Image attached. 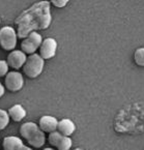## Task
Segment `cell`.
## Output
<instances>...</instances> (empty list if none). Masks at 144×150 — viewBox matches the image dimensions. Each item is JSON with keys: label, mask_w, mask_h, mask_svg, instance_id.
I'll return each mask as SVG.
<instances>
[{"label": "cell", "mask_w": 144, "mask_h": 150, "mask_svg": "<svg viewBox=\"0 0 144 150\" xmlns=\"http://www.w3.org/2000/svg\"><path fill=\"white\" fill-rule=\"evenodd\" d=\"M76 130V125L71 119L67 118H63L60 121H58L57 125V132H59L61 136L65 137H70L75 132Z\"/></svg>", "instance_id": "obj_11"}, {"label": "cell", "mask_w": 144, "mask_h": 150, "mask_svg": "<svg viewBox=\"0 0 144 150\" xmlns=\"http://www.w3.org/2000/svg\"><path fill=\"white\" fill-rule=\"evenodd\" d=\"M9 118L13 119L15 122H20L26 117V110L23 108L22 105H15L7 111Z\"/></svg>", "instance_id": "obj_12"}, {"label": "cell", "mask_w": 144, "mask_h": 150, "mask_svg": "<svg viewBox=\"0 0 144 150\" xmlns=\"http://www.w3.org/2000/svg\"><path fill=\"white\" fill-rule=\"evenodd\" d=\"M17 32L11 26H4L0 29V47L4 51H13L17 46Z\"/></svg>", "instance_id": "obj_4"}, {"label": "cell", "mask_w": 144, "mask_h": 150, "mask_svg": "<svg viewBox=\"0 0 144 150\" xmlns=\"http://www.w3.org/2000/svg\"><path fill=\"white\" fill-rule=\"evenodd\" d=\"M9 65L5 60H0V77H5L9 73Z\"/></svg>", "instance_id": "obj_16"}, {"label": "cell", "mask_w": 144, "mask_h": 150, "mask_svg": "<svg viewBox=\"0 0 144 150\" xmlns=\"http://www.w3.org/2000/svg\"><path fill=\"white\" fill-rule=\"evenodd\" d=\"M74 150H83V149H79V148H77V149H74Z\"/></svg>", "instance_id": "obj_21"}, {"label": "cell", "mask_w": 144, "mask_h": 150, "mask_svg": "<svg viewBox=\"0 0 144 150\" xmlns=\"http://www.w3.org/2000/svg\"><path fill=\"white\" fill-rule=\"evenodd\" d=\"M26 54H24L22 51H19V50H13L7 55L6 63L11 69H19L23 67L24 63L26 62Z\"/></svg>", "instance_id": "obj_9"}, {"label": "cell", "mask_w": 144, "mask_h": 150, "mask_svg": "<svg viewBox=\"0 0 144 150\" xmlns=\"http://www.w3.org/2000/svg\"><path fill=\"white\" fill-rule=\"evenodd\" d=\"M67 0H52L51 3L54 5L55 7H58V8H62V7H65V5L67 4Z\"/></svg>", "instance_id": "obj_17"}, {"label": "cell", "mask_w": 144, "mask_h": 150, "mask_svg": "<svg viewBox=\"0 0 144 150\" xmlns=\"http://www.w3.org/2000/svg\"><path fill=\"white\" fill-rule=\"evenodd\" d=\"M19 150H32V149H31L30 147H28V146H26V145H23L22 147H21Z\"/></svg>", "instance_id": "obj_19"}, {"label": "cell", "mask_w": 144, "mask_h": 150, "mask_svg": "<svg viewBox=\"0 0 144 150\" xmlns=\"http://www.w3.org/2000/svg\"><path fill=\"white\" fill-rule=\"evenodd\" d=\"M23 145L24 144H23L22 140L18 137H13V136L5 137L2 142L3 150H19Z\"/></svg>", "instance_id": "obj_13"}, {"label": "cell", "mask_w": 144, "mask_h": 150, "mask_svg": "<svg viewBox=\"0 0 144 150\" xmlns=\"http://www.w3.org/2000/svg\"><path fill=\"white\" fill-rule=\"evenodd\" d=\"M58 125V120L53 116H49V115H45L43 117L40 118L38 121V127L43 132H47V134H51L53 132L57 130Z\"/></svg>", "instance_id": "obj_10"}, {"label": "cell", "mask_w": 144, "mask_h": 150, "mask_svg": "<svg viewBox=\"0 0 144 150\" xmlns=\"http://www.w3.org/2000/svg\"><path fill=\"white\" fill-rule=\"evenodd\" d=\"M51 22L52 16L50 11V2H36L28 9L23 11L15 20V24L17 26V36L18 38L24 40L31 32L48 29Z\"/></svg>", "instance_id": "obj_1"}, {"label": "cell", "mask_w": 144, "mask_h": 150, "mask_svg": "<svg viewBox=\"0 0 144 150\" xmlns=\"http://www.w3.org/2000/svg\"><path fill=\"white\" fill-rule=\"evenodd\" d=\"M9 120H11V118H9L6 111L0 109V130L4 129V128L9 125Z\"/></svg>", "instance_id": "obj_15"}, {"label": "cell", "mask_w": 144, "mask_h": 150, "mask_svg": "<svg viewBox=\"0 0 144 150\" xmlns=\"http://www.w3.org/2000/svg\"><path fill=\"white\" fill-rule=\"evenodd\" d=\"M44 150H54V149H52V148H45Z\"/></svg>", "instance_id": "obj_20"}, {"label": "cell", "mask_w": 144, "mask_h": 150, "mask_svg": "<svg viewBox=\"0 0 144 150\" xmlns=\"http://www.w3.org/2000/svg\"><path fill=\"white\" fill-rule=\"evenodd\" d=\"M134 61L138 66L144 67V48L137 49L134 53Z\"/></svg>", "instance_id": "obj_14"}, {"label": "cell", "mask_w": 144, "mask_h": 150, "mask_svg": "<svg viewBox=\"0 0 144 150\" xmlns=\"http://www.w3.org/2000/svg\"><path fill=\"white\" fill-rule=\"evenodd\" d=\"M56 51H57V42L54 38H48L43 40L40 47L38 55L44 60H49L56 55Z\"/></svg>", "instance_id": "obj_8"}, {"label": "cell", "mask_w": 144, "mask_h": 150, "mask_svg": "<svg viewBox=\"0 0 144 150\" xmlns=\"http://www.w3.org/2000/svg\"><path fill=\"white\" fill-rule=\"evenodd\" d=\"M4 92H5V87L3 86L1 83H0V98L3 96V94H4Z\"/></svg>", "instance_id": "obj_18"}, {"label": "cell", "mask_w": 144, "mask_h": 150, "mask_svg": "<svg viewBox=\"0 0 144 150\" xmlns=\"http://www.w3.org/2000/svg\"><path fill=\"white\" fill-rule=\"evenodd\" d=\"M43 42V38L40 33L31 32L27 38H25L21 42V51L24 54L32 55L40 49Z\"/></svg>", "instance_id": "obj_5"}, {"label": "cell", "mask_w": 144, "mask_h": 150, "mask_svg": "<svg viewBox=\"0 0 144 150\" xmlns=\"http://www.w3.org/2000/svg\"><path fill=\"white\" fill-rule=\"evenodd\" d=\"M45 66V60L38 54H32L27 57L26 62L23 65V73L29 79H35L43 73Z\"/></svg>", "instance_id": "obj_3"}, {"label": "cell", "mask_w": 144, "mask_h": 150, "mask_svg": "<svg viewBox=\"0 0 144 150\" xmlns=\"http://www.w3.org/2000/svg\"><path fill=\"white\" fill-rule=\"evenodd\" d=\"M5 88L11 92H18L24 86V78L19 71H9L4 79Z\"/></svg>", "instance_id": "obj_6"}, {"label": "cell", "mask_w": 144, "mask_h": 150, "mask_svg": "<svg viewBox=\"0 0 144 150\" xmlns=\"http://www.w3.org/2000/svg\"><path fill=\"white\" fill-rule=\"evenodd\" d=\"M48 141L50 145L57 148V150H70L73 145V141L71 138L61 136L57 130L49 134Z\"/></svg>", "instance_id": "obj_7"}, {"label": "cell", "mask_w": 144, "mask_h": 150, "mask_svg": "<svg viewBox=\"0 0 144 150\" xmlns=\"http://www.w3.org/2000/svg\"><path fill=\"white\" fill-rule=\"evenodd\" d=\"M20 134L29 145L36 149L43 147L46 142L45 134L40 129L38 124L33 122H26L22 124L20 127Z\"/></svg>", "instance_id": "obj_2"}]
</instances>
